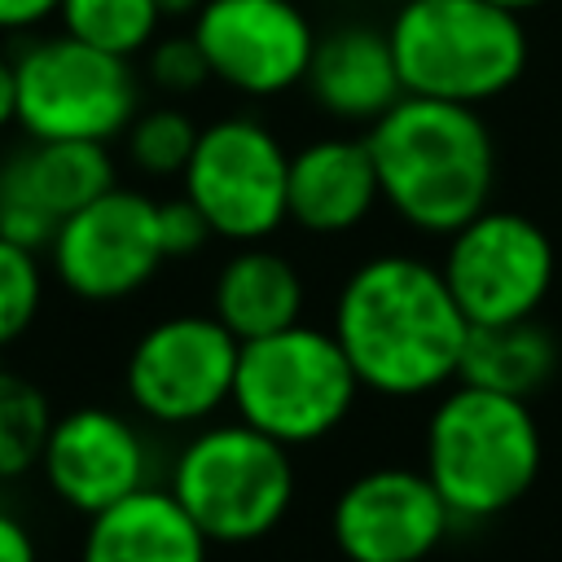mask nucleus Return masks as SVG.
Masks as SVG:
<instances>
[{
    "label": "nucleus",
    "instance_id": "f257e3e1",
    "mask_svg": "<svg viewBox=\"0 0 562 562\" xmlns=\"http://www.w3.org/2000/svg\"><path fill=\"white\" fill-rule=\"evenodd\" d=\"M329 334L360 378V391L382 400H422L461 378L470 321L439 263L391 250L342 277Z\"/></svg>",
    "mask_w": 562,
    "mask_h": 562
},
{
    "label": "nucleus",
    "instance_id": "f03ea898",
    "mask_svg": "<svg viewBox=\"0 0 562 562\" xmlns=\"http://www.w3.org/2000/svg\"><path fill=\"white\" fill-rule=\"evenodd\" d=\"M386 211L426 237H452L492 206L496 136L474 105L400 97L369 132Z\"/></svg>",
    "mask_w": 562,
    "mask_h": 562
},
{
    "label": "nucleus",
    "instance_id": "7ed1b4c3",
    "mask_svg": "<svg viewBox=\"0 0 562 562\" xmlns=\"http://www.w3.org/2000/svg\"><path fill=\"white\" fill-rule=\"evenodd\" d=\"M544 439L527 400L470 382L439 391L422 430V470L452 522H487L514 509L540 479Z\"/></svg>",
    "mask_w": 562,
    "mask_h": 562
},
{
    "label": "nucleus",
    "instance_id": "20e7f679",
    "mask_svg": "<svg viewBox=\"0 0 562 562\" xmlns=\"http://www.w3.org/2000/svg\"><path fill=\"white\" fill-rule=\"evenodd\" d=\"M386 40L404 97L474 110L505 97L531 61L522 18L492 0H400Z\"/></svg>",
    "mask_w": 562,
    "mask_h": 562
},
{
    "label": "nucleus",
    "instance_id": "39448f33",
    "mask_svg": "<svg viewBox=\"0 0 562 562\" xmlns=\"http://www.w3.org/2000/svg\"><path fill=\"white\" fill-rule=\"evenodd\" d=\"M167 492L211 544H255L285 522L299 474L285 443L233 417L206 422L180 443Z\"/></svg>",
    "mask_w": 562,
    "mask_h": 562
},
{
    "label": "nucleus",
    "instance_id": "423d86ee",
    "mask_svg": "<svg viewBox=\"0 0 562 562\" xmlns=\"http://www.w3.org/2000/svg\"><path fill=\"white\" fill-rule=\"evenodd\" d=\"M360 378L338 338L321 325H290L281 334L241 342L233 378V413L259 435L294 448L329 439L356 408Z\"/></svg>",
    "mask_w": 562,
    "mask_h": 562
},
{
    "label": "nucleus",
    "instance_id": "0eeeda50",
    "mask_svg": "<svg viewBox=\"0 0 562 562\" xmlns=\"http://www.w3.org/2000/svg\"><path fill=\"white\" fill-rule=\"evenodd\" d=\"M18 127L31 140H97L110 145L140 110L132 61L88 48L70 35L31 40L13 57Z\"/></svg>",
    "mask_w": 562,
    "mask_h": 562
},
{
    "label": "nucleus",
    "instance_id": "6e6552de",
    "mask_svg": "<svg viewBox=\"0 0 562 562\" xmlns=\"http://www.w3.org/2000/svg\"><path fill=\"white\" fill-rule=\"evenodd\" d=\"M290 149L255 114H224L198 127L180 193L202 211L215 237L233 246L268 241L285 220Z\"/></svg>",
    "mask_w": 562,
    "mask_h": 562
},
{
    "label": "nucleus",
    "instance_id": "1a4fd4ad",
    "mask_svg": "<svg viewBox=\"0 0 562 562\" xmlns=\"http://www.w3.org/2000/svg\"><path fill=\"white\" fill-rule=\"evenodd\" d=\"M241 342L211 312H176L154 321L127 351V404L171 430H198L233 404Z\"/></svg>",
    "mask_w": 562,
    "mask_h": 562
},
{
    "label": "nucleus",
    "instance_id": "9d476101",
    "mask_svg": "<svg viewBox=\"0 0 562 562\" xmlns=\"http://www.w3.org/2000/svg\"><path fill=\"white\" fill-rule=\"evenodd\" d=\"M439 272L470 325L531 321L553 290V237L522 211L487 206L443 237Z\"/></svg>",
    "mask_w": 562,
    "mask_h": 562
},
{
    "label": "nucleus",
    "instance_id": "9b49d317",
    "mask_svg": "<svg viewBox=\"0 0 562 562\" xmlns=\"http://www.w3.org/2000/svg\"><path fill=\"white\" fill-rule=\"evenodd\" d=\"M57 281L83 303H119L154 281L167 263L158 241V198L114 184L66 215L48 241Z\"/></svg>",
    "mask_w": 562,
    "mask_h": 562
},
{
    "label": "nucleus",
    "instance_id": "f8f14e48",
    "mask_svg": "<svg viewBox=\"0 0 562 562\" xmlns=\"http://www.w3.org/2000/svg\"><path fill=\"white\" fill-rule=\"evenodd\" d=\"M189 31L211 79L241 97L303 88L321 35L299 0H206Z\"/></svg>",
    "mask_w": 562,
    "mask_h": 562
},
{
    "label": "nucleus",
    "instance_id": "ddd939ff",
    "mask_svg": "<svg viewBox=\"0 0 562 562\" xmlns=\"http://www.w3.org/2000/svg\"><path fill=\"white\" fill-rule=\"evenodd\" d=\"M452 527L422 465L360 470L329 505V540L347 562H426Z\"/></svg>",
    "mask_w": 562,
    "mask_h": 562
},
{
    "label": "nucleus",
    "instance_id": "4468645a",
    "mask_svg": "<svg viewBox=\"0 0 562 562\" xmlns=\"http://www.w3.org/2000/svg\"><path fill=\"white\" fill-rule=\"evenodd\" d=\"M40 474L48 492L92 518L114 501L149 487V443L132 417L105 404H79L53 422Z\"/></svg>",
    "mask_w": 562,
    "mask_h": 562
},
{
    "label": "nucleus",
    "instance_id": "2eb2a0df",
    "mask_svg": "<svg viewBox=\"0 0 562 562\" xmlns=\"http://www.w3.org/2000/svg\"><path fill=\"white\" fill-rule=\"evenodd\" d=\"M382 202L378 167L364 136H316L290 154L285 220L312 237L360 228Z\"/></svg>",
    "mask_w": 562,
    "mask_h": 562
},
{
    "label": "nucleus",
    "instance_id": "dca6fc26",
    "mask_svg": "<svg viewBox=\"0 0 562 562\" xmlns=\"http://www.w3.org/2000/svg\"><path fill=\"white\" fill-rule=\"evenodd\" d=\"M303 88L329 119L373 127L404 97L386 26L338 22L321 31Z\"/></svg>",
    "mask_w": 562,
    "mask_h": 562
},
{
    "label": "nucleus",
    "instance_id": "f3484780",
    "mask_svg": "<svg viewBox=\"0 0 562 562\" xmlns=\"http://www.w3.org/2000/svg\"><path fill=\"white\" fill-rule=\"evenodd\" d=\"M79 562H211V540L167 487H140L92 514Z\"/></svg>",
    "mask_w": 562,
    "mask_h": 562
},
{
    "label": "nucleus",
    "instance_id": "a211bd4d",
    "mask_svg": "<svg viewBox=\"0 0 562 562\" xmlns=\"http://www.w3.org/2000/svg\"><path fill=\"white\" fill-rule=\"evenodd\" d=\"M303 307H307L303 272L294 268V259H285L263 241L237 246L211 281V316L237 342H255L299 325Z\"/></svg>",
    "mask_w": 562,
    "mask_h": 562
},
{
    "label": "nucleus",
    "instance_id": "6ab92c4d",
    "mask_svg": "<svg viewBox=\"0 0 562 562\" xmlns=\"http://www.w3.org/2000/svg\"><path fill=\"white\" fill-rule=\"evenodd\" d=\"M114 184L110 145L97 140H31L0 167V193L35 206L53 224L97 202Z\"/></svg>",
    "mask_w": 562,
    "mask_h": 562
},
{
    "label": "nucleus",
    "instance_id": "aec40b11",
    "mask_svg": "<svg viewBox=\"0 0 562 562\" xmlns=\"http://www.w3.org/2000/svg\"><path fill=\"white\" fill-rule=\"evenodd\" d=\"M553 373H558V342L531 316V321H509V325H470L457 382L514 395V400H531Z\"/></svg>",
    "mask_w": 562,
    "mask_h": 562
},
{
    "label": "nucleus",
    "instance_id": "412c9836",
    "mask_svg": "<svg viewBox=\"0 0 562 562\" xmlns=\"http://www.w3.org/2000/svg\"><path fill=\"white\" fill-rule=\"evenodd\" d=\"M61 35L132 61L158 40L162 13L154 0H61Z\"/></svg>",
    "mask_w": 562,
    "mask_h": 562
},
{
    "label": "nucleus",
    "instance_id": "4be33fe9",
    "mask_svg": "<svg viewBox=\"0 0 562 562\" xmlns=\"http://www.w3.org/2000/svg\"><path fill=\"white\" fill-rule=\"evenodd\" d=\"M48 395L13 369H0V479H22L40 470L44 443L53 435Z\"/></svg>",
    "mask_w": 562,
    "mask_h": 562
},
{
    "label": "nucleus",
    "instance_id": "5701e85b",
    "mask_svg": "<svg viewBox=\"0 0 562 562\" xmlns=\"http://www.w3.org/2000/svg\"><path fill=\"white\" fill-rule=\"evenodd\" d=\"M123 145H127V162L140 176L171 180V176H184L189 167V154L198 145V123L176 105L136 110V119L123 132Z\"/></svg>",
    "mask_w": 562,
    "mask_h": 562
},
{
    "label": "nucleus",
    "instance_id": "b1692460",
    "mask_svg": "<svg viewBox=\"0 0 562 562\" xmlns=\"http://www.w3.org/2000/svg\"><path fill=\"white\" fill-rule=\"evenodd\" d=\"M40 299H44L40 255L0 237V347L18 342L31 329V321L40 316Z\"/></svg>",
    "mask_w": 562,
    "mask_h": 562
},
{
    "label": "nucleus",
    "instance_id": "393cba45",
    "mask_svg": "<svg viewBox=\"0 0 562 562\" xmlns=\"http://www.w3.org/2000/svg\"><path fill=\"white\" fill-rule=\"evenodd\" d=\"M145 75L154 88L171 92V97H189L198 92L202 83H211V66L193 40V31L184 35H162L145 48Z\"/></svg>",
    "mask_w": 562,
    "mask_h": 562
},
{
    "label": "nucleus",
    "instance_id": "a878e982",
    "mask_svg": "<svg viewBox=\"0 0 562 562\" xmlns=\"http://www.w3.org/2000/svg\"><path fill=\"white\" fill-rule=\"evenodd\" d=\"M211 224L202 220V211L180 193V198H162L158 202V241L167 259H189L211 241Z\"/></svg>",
    "mask_w": 562,
    "mask_h": 562
},
{
    "label": "nucleus",
    "instance_id": "bb28decb",
    "mask_svg": "<svg viewBox=\"0 0 562 562\" xmlns=\"http://www.w3.org/2000/svg\"><path fill=\"white\" fill-rule=\"evenodd\" d=\"M0 562H40V544L31 527L9 509H0Z\"/></svg>",
    "mask_w": 562,
    "mask_h": 562
},
{
    "label": "nucleus",
    "instance_id": "cd10ccee",
    "mask_svg": "<svg viewBox=\"0 0 562 562\" xmlns=\"http://www.w3.org/2000/svg\"><path fill=\"white\" fill-rule=\"evenodd\" d=\"M61 0H0V31H31L57 18Z\"/></svg>",
    "mask_w": 562,
    "mask_h": 562
},
{
    "label": "nucleus",
    "instance_id": "c85d7f7f",
    "mask_svg": "<svg viewBox=\"0 0 562 562\" xmlns=\"http://www.w3.org/2000/svg\"><path fill=\"white\" fill-rule=\"evenodd\" d=\"M18 123V79H13V61L0 53V132Z\"/></svg>",
    "mask_w": 562,
    "mask_h": 562
},
{
    "label": "nucleus",
    "instance_id": "c756f323",
    "mask_svg": "<svg viewBox=\"0 0 562 562\" xmlns=\"http://www.w3.org/2000/svg\"><path fill=\"white\" fill-rule=\"evenodd\" d=\"M158 4V13H162V22H180V18H198V9L206 4V0H154Z\"/></svg>",
    "mask_w": 562,
    "mask_h": 562
},
{
    "label": "nucleus",
    "instance_id": "7c9ffc66",
    "mask_svg": "<svg viewBox=\"0 0 562 562\" xmlns=\"http://www.w3.org/2000/svg\"><path fill=\"white\" fill-rule=\"evenodd\" d=\"M496 9H509V13H518V18H527V13H536V9H544V4H553V0H492Z\"/></svg>",
    "mask_w": 562,
    "mask_h": 562
}]
</instances>
